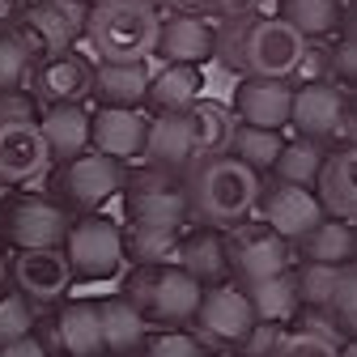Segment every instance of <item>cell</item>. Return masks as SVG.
<instances>
[{
	"label": "cell",
	"mask_w": 357,
	"mask_h": 357,
	"mask_svg": "<svg viewBox=\"0 0 357 357\" xmlns=\"http://www.w3.org/2000/svg\"><path fill=\"white\" fill-rule=\"evenodd\" d=\"M310 43L277 13L264 17H238L217 26V60L234 68L238 77L255 81H289L302 64Z\"/></svg>",
	"instance_id": "1"
},
{
	"label": "cell",
	"mask_w": 357,
	"mask_h": 357,
	"mask_svg": "<svg viewBox=\"0 0 357 357\" xmlns=\"http://www.w3.org/2000/svg\"><path fill=\"white\" fill-rule=\"evenodd\" d=\"M264 178L243 166L230 153L204 158L188 170V196H192V217H200L208 230H234L243 221H251L255 200H259Z\"/></svg>",
	"instance_id": "2"
},
{
	"label": "cell",
	"mask_w": 357,
	"mask_h": 357,
	"mask_svg": "<svg viewBox=\"0 0 357 357\" xmlns=\"http://www.w3.org/2000/svg\"><path fill=\"white\" fill-rule=\"evenodd\" d=\"M158 30L162 9L145 5V0H89L81 38L98 64H132L153 56Z\"/></svg>",
	"instance_id": "3"
},
{
	"label": "cell",
	"mask_w": 357,
	"mask_h": 357,
	"mask_svg": "<svg viewBox=\"0 0 357 357\" xmlns=\"http://www.w3.org/2000/svg\"><path fill=\"white\" fill-rule=\"evenodd\" d=\"M123 213L128 226H153V230H183L192 221V196H188V174L166 170V166H141L123 174Z\"/></svg>",
	"instance_id": "4"
},
{
	"label": "cell",
	"mask_w": 357,
	"mask_h": 357,
	"mask_svg": "<svg viewBox=\"0 0 357 357\" xmlns=\"http://www.w3.org/2000/svg\"><path fill=\"white\" fill-rule=\"evenodd\" d=\"M85 13H89V0H22L17 17L5 30L38 64L47 56H60V52L77 47V38L85 30Z\"/></svg>",
	"instance_id": "5"
},
{
	"label": "cell",
	"mask_w": 357,
	"mask_h": 357,
	"mask_svg": "<svg viewBox=\"0 0 357 357\" xmlns=\"http://www.w3.org/2000/svg\"><path fill=\"white\" fill-rule=\"evenodd\" d=\"M204 285L188 277L178 264H158V268H137L123 281V298L141 310L149 324H192L200 306Z\"/></svg>",
	"instance_id": "6"
},
{
	"label": "cell",
	"mask_w": 357,
	"mask_h": 357,
	"mask_svg": "<svg viewBox=\"0 0 357 357\" xmlns=\"http://www.w3.org/2000/svg\"><path fill=\"white\" fill-rule=\"evenodd\" d=\"M64 259L73 268V281H111L123 273V230L102 213H85L77 217L68 234H64Z\"/></svg>",
	"instance_id": "7"
},
{
	"label": "cell",
	"mask_w": 357,
	"mask_h": 357,
	"mask_svg": "<svg viewBox=\"0 0 357 357\" xmlns=\"http://www.w3.org/2000/svg\"><path fill=\"white\" fill-rule=\"evenodd\" d=\"M226 268L234 285H255V281H268L289 268L294 259V243H285L281 234H273L259 221H243V226L226 230Z\"/></svg>",
	"instance_id": "8"
},
{
	"label": "cell",
	"mask_w": 357,
	"mask_h": 357,
	"mask_svg": "<svg viewBox=\"0 0 357 357\" xmlns=\"http://www.w3.org/2000/svg\"><path fill=\"white\" fill-rule=\"evenodd\" d=\"M123 162L98 153V149H85L77 153L73 162H60V174H56V192H60V204L73 213H98L111 196H119L123 188Z\"/></svg>",
	"instance_id": "9"
},
{
	"label": "cell",
	"mask_w": 357,
	"mask_h": 357,
	"mask_svg": "<svg viewBox=\"0 0 357 357\" xmlns=\"http://www.w3.org/2000/svg\"><path fill=\"white\" fill-rule=\"evenodd\" d=\"M0 230L17 251H47V247H64V234L73 226V213L56 200L43 196H22L13 204H0Z\"/></svg>",
	"instance_id": "10"
},
{
	"label": "cell",
	"mask_w": 357,
	"mask_h": 357,
	"mask_svg": "<svg viewBox=\"0 0 357 357\" xmlns=\"http://www.w3.org/2000/svg\"><path fill=\"white\" fill-rule=\"evenodd\" d=\"M26 89L38 107H85V98H94V64L77 47H68L60 56L38 60L30 68Z\"/></svg>",
	"instance_id": "11"
},
{
	"label": "cell",
	"mask_w": 357,
	"mask_h": 357,
	"mask_svg": "<svg viewBox=\"0 0 357 357\" xmlns=\"http://www.w3.org/2000/svg\"><path fill=\"white\" fill-rule=\"evenodd\" d=\"M47 170L52 153L38 119H0V188H34Z\"/></svg>",
	"instance_id": "12"
},
{
	"label": "cell",
	"mask_w": 357,
	"mask_h": 357,
	"mask_svg": "<svg viewBox=\"0 0 357 357\" xmlns=\"http://www.w3.org/2000/svg\"><path fill=\"white\" fill-rule=\"evenodd\" d=\"M259 226H268L273 234H281L285 243H298L302 234H310L328 217L319 196L306 192V188H289V183H268L259 188V200H255V213H251Z\"/></svg>",
	"instance_id": "13"
},
{
	"label": "cell",
	"mask_w": 357,
	"mask_h": 357,
	"mask_svg": "<svg viewBox=\"0 0 357 357\" xmlns=\"http://www.w3.org/2000/svg\"><path fill=\"white\" fill-rule=\"evenodd\" d=\"M349 123V98L344 89L332 81H310L302 89H294V111H289V128L302 141H319L328 145L332 137H340Z\"/></svg>",
	"instance_id": "14"
},
{
	"label": "cell",
	"mask_w": 357,
	"mask_h": 357,
	"mask_svg": "<svg viewBox=\"0 0 357 357\" xmlns=\"http://www.w3.org/2000/svg\"><path fill=\"white\" fill-rule=\"evenodd\" d=\"M208 340L217 344H243V336L259 324L255 310L243 294V285L234 281H217L200 294V306H196V319H192Z\"/></svg>",
	"instance_id": "15"
},
{
	"label": "cell",
	"mask_w": 357,
	"mask_h": 357,
	"mask_svg": "<svg viewBox=\"0 0 357 357\" xmlns=\"http://www.w3.org/2000/svg\"><path fill=\"white\" fill-rule=\"evenodd\" d=\"M149 111L145 107H98L89 115V149H98L115 162H132L145 153Z\"/></svg>",
	"instance_id": "16"
},
{
	"label": "cell",
	"mask_w": 357,
	"mask_h": 357,
	"mask_svg": "<svg viewBox=\"0 0 357 357\" xmlns=\"http://www.w3.org/2000/svg\"><path fill=\"white\" fill-rule=\"evenodd\" d=\"M9 277L17 285V294L34 306H47V302H60L73 285V268L64 259L60 247H47V251H17L13 264H9Z\"/></svg>",
	"instance_id": "17"
},
{
	"label": "cell",
	"mask_w": 357,
	"mask_h": 357,
	"mask_svg": "<svg viewBox=\"0 0 357 357\" xmlns=\"http://www.w3.org/2000/svg\"><path fill=\"white\" fill-rule=\"evenodd\" d=\"M153 56H162L166 64H204L217 56V22L204 13H170L162 17L158 30V47Z\"/></svg>",
	"instance_id": "18"
},
{
	"label": "cell",
	"mask_w": 357,
	"mask_h": 357,
	"mask_svg": "<svg viewBox=\"0 0 357 357\" xmlns=\"http://www.w3.org/2000/svg\"><path fill=\"white\" fill-rule=\"evenodd\" d=\"M289 111H294V85L289 81H238L234 89V119L247 128H268L281 132L289 128Z\"/></svg>",
	"instance_id": "19"
},
{
	"label": "cell",
	"mask_w": 357,
	"mask_h": 357,
	"mask_svg": "<svg viewBox=\"0 0 357 357\" xmlns=\"http://www.w3.org/2000/svg\"><path fill=\"white\" fill-rule=\"evenodd\" d=\"M60 357H102V324H98V302L73 298L56 310L47 324Z\"/></svg>",
	"instance_id": "20"
},
{
	"label": "cell",
	"mask_w": 357,
	"mask_h": 357,
	"mask_svg": "<svg viewBox=\"0 0 357 357\" xmlns=\"http://www.w3.org/2000/svg\"><path fill=\"white\" fill-rule=\"evenodd\" d=\"M315 196H319L328 217L357 221V145L328 153V162L319 170V183H315Z\"/></svg>",
	"instance_id": "21"
},
{
	"label": "cell",
	"mask_w": 357,
	"mask_h": 357,
	"mask_svg": "<svg viewBox=\"0 0 357 357\" xmlns=\"http://www.w3.org/2000/svg\"><path fill=\"white\" fill-rule=\"evenodd\" d=\"M98 324H102V353L111 357H132L149 336V319L123 294L98 302Z\"/></svg>",
	"instance_id": "22"
},
{
	"label": "cell",
	"mask_w": 357,
	"mask_h": 357,
	"mask_svg": "<svg viewBox=\"0 0 357 357\" xmlns=\"http://www.w3.org/2000/svg\"><path fill=\"white\" fill-rule=\"evenodd\" d=\"M38 132L47 141L52 162H73L77 153L89 149V111L85 107H43Z\"/></svg>",
	"instance_id": "23"
},
{
	"label": "cell",
	"mask_w": 357,
	"mask_h": 357,
	"mask_svg": "<svg viewBox=\"0 0 357 357\" xmlns=\"http://www.w3.org/2000/svg\"><path fill=\"white\" fill-rule=\"evenodd\" d=\"M149 60H132V64H94V98L102 107H145V89H149Z\"/></svg>",
	"instance_id": "24"
},
{
	"label": "cell",
	"mask_w": 357,
	"mask_h": 357,
	"mask_svg": "<svg viewBox=\"0 0 357 357\" xmlns=\"http://www.w3.org/2000/svg\"><path fill=\"white\" fill-rule=\"evenodd\" d=\"M178 268H183L188 277H196L200 285H217V281H226V238H221V230H192L178 238Z\"/></svg>",
	"instance_id": "25"
},
{
	"label": "cell",
	"mask_w": 357,
	"mask_h": 357,
	"mask_svg": "<svg viewBox=\"0 0 357 357\" xmlns=\"http://www.w3.org/2000/svg\"><path fill=\"white\" fill-rule=\"evenodd\" d=\"M294 255L310 259V264H340V268L353 264L357 259V230H353V221L324 217L315 230L294 243Z\"/></svg>",
	"instance_id": "26"
},
{
	"label": "cell",
	"mask_w": 357,
	"mask_h": 357,
	"mask_svg": "<svg viewBox=\"0 0 357 357\" xmlns=\"http://www.w3.org/2000/svg\"><path fill=\"white\" fill-rule=\"evenodd\" d=\"M183 119H188V132H192L196 162L226 153V145H230V137H234V111H230V107L208 102V98H196V102L183 111Z\"/></svg>",
	"instance_id": "27"
},
{
	"label": "cell",
	"mask_w": 357,
	"mask_h": 357,
	"mask_svg": "<svg viewBox=\"0 0 357 357\" xmlns=\"http://www.w3.org/2000/svg\"><path fill=\"white\" fill-rule=\"evenodd\" d=\"M196 98H200V68L196 64H162L149 77V89H145V107L153 115L188 111Z\"/></svg>",
	"instance_id": "28"
},
{
	"label": "cell",
	"mask_w": 357,
	"mask_h": 357,
	"mask_svg": "<svg viewBox=\"0 0 357 357\" xmlns=\"http://www.w3.org/2000/svg\"><path fill=\"white\" fill-rule=\"evenodd\" d=\"M251 310L259 324H289L298 315V281H294V268H285V273L268 277V281H255V285H243Z\"/></svg>",
	"instance_id": "29"
},
{
	"label": "cell",
	"mask_w": 357,
	"mask_h": 357,
	"mask_svg": "<svg viewBox=\"0 0 357 357\" xmlns=\"http://www.w3.org/2000/svg\"><path fill=\"white\" fill-rule=\"evenodd\" d=\"M328 162V149L319 141H285L277 162H273V178L277 183H289V188H306V192H315L319 183V170Z\"/></svg>",
	"instance_id": "30"
},
{
	"label": "cell",
	"mask_w": 357,
	"mask_h": 357,
	"mask_svg": "<svg viewBox=\"0 0 357 357\" xmlns=\"http://www.w3.org/2000/svg\"><path fill=\"white\" fill-rule=\"evenodd\" d=\"M178 238L183 230H153V226H128L123 230V255L137 268H158L178 259Z\"/></svg>",
	"instance_id": "31"
},
{
	"label": "cell",
	"mask_w": 357,
	"mask_h": 357,
	"mask_svg": "<svg viewBox=\"0 0 357 357\" xmlns=\"http://www.w3.org/2000/svg\"><path fill=\"white\" fill-rule=\"evenodd\" d=\"M281 145H285L281 132L247 128V123H238V119H234V137H230L226 153H230V158H238L243 166H251L255 174H268V170H273V162H277V153H281Z\"/></svg>",
	"instance_id": "32"
},
{
	"label": "cell",
	"mask_w": 357,
	"mask_h": 357,
	"mask_svg": "<svg viewBox=\"0 0 357 357\" xmlns=\"http://www.w3.org/2000/svg\"><path fill=\"white\" fill-rule=\"evenodd\" d=\"M277 17H285V22H289L306 43H310V38L332 34V30L340 26L344 9H340V0H285Z\"/></svg>",
	"instance_id": "33"
},
{
	"label": "cell",
	"mask_w": 357,
	"mask_h": 357,
	"mask_svg": "<svg viewBox=\"0 0 357 357\" xmlns=\"http://www.w3.org/2000/svg\"><path fill=\"white\" fill-rule=\"evenodd\" d=\"M340 273H344L340 264H310V259H302V268L294 273L298 302L302 306H315V310H328V302H332V294L340 285Z\"/></svg>",
	"instance_id": "34"
},
{
	"label": "cell",
	"mask_w": 357,
	"mask_h": 357,
	"mask_svg": "<svg viewBox=\"0 0 357 357\" xmlns=\"http://www.w3.org/2000/svg\"><path fill=\"white\" fill-rule=\"evenodd\" d=\"M328 315L336 319V328L344 332V340L357 336V259L344 264L340 285H336V294H332V302H328Z\"/></svg>",
	"instance_id": "35"
},
{
	"label": "cell",
	"mask_w": 357,
	"mask_h": 357,
	"mask_svg": "<svg viewBox=\"0 0 357 357\" xmlns=\"http://www.w3.org/2000/svg\"><path fill=\"white\" fill-rule=\"evenodd\" d=\"M137 353H141V357H208V349H204L192 332H178V328L149 332Z\"/></svg>",
	"instance_id": "36"
},
{
	"label": "cell",
	"mask_w": 357,
	"mask_h": 357,
	"mask_svg": "<svg viewBox=\"0 0 357 357\" xmlns=\"http://www.w3.org/2000/svg\"><path fill=\"white\" fill-rule=\"evenodd\" d=\"M34 324H38L34 302H26L22 294H0V344L30 336V332H34Z\"/></svg>",
	"instance_id": "37"
},
{
	"label": "cell",
	"mask_w": 357,
	"mask_h": 357,
	"mask_svg": "<svg viewBox=\"0 0 357 357\" xmlns=\"http://www.w3.org/2000/svg\"><path fill=\"white\" fill-rule=\"evenodd\" d=\"M30 68H34V60L26 56V47L9 30H0V89H26Z\"/></svg>",
	"instance_id": "38"
},
{
	"label": "cell",
	"mask_w": 357,
	"mask_h": 357,
	"mask_svg": "<svg viewBox=\"0 0 357 357\" xmlns=\"http://www.w3.org/2000/svg\"><path fill=\"white\" fill-rule=\"evenodd\" d=\"M273 357H340V349L328 344V340H319V336H310V332H302V328H294V332L281 336V344L273 349Z\"/></svg>",
	"instance_id": "39"
},
{
	"label": "cell",
	"mask_w": 357,
	"mask_h": 357,
	"mask_svg": "<svg viewBox=\"0 0 357 357\" xmlns=\"http://www.w3.org/2000/svg\"><path fill=\"white\" fill-rule=\"evenodd\" d=\"M285 336V324H255L247 336H243V357H273V349L281 344Z\"/></svg>",
	"instance_id": "40"
},
{
	"label": "cell",
	"mask_w": 357,
	"mask_h": 357,
	"mask_svg": "<svg viewBox=\"0 0 357 357\" xmlns=\"http://www.w3.org/2000/svg\"><path fill=\"white\" fill-rule=\"evenodd\" d=\"M38 111L30 89H0V119H38Z\"/></svg>",
	"instance_id": "41"
},
{
	"label": "cell",
	"mask_w": 357,
	"mask_h": 357,
	"mask_svg": "<svg viewBox=\"0 0 357 357\" xmlns=\"http://www.w3.org/2000/svg\"><path fill=\"white\" fill-rule=\"evenodd\" d=\"M328 73L332 77H344V81H357V43L340 34L336 47H328Z\"/></svg>",
	"instance_id": "42"
},
{
	"label": "cell",
	"mask_w": 357,
	"mask_h": 357,
	"mask_svg": "<svg viewBox=\"0 0 357 357\" xmlns=\"http://www.w3.org/2000/svg\"><path fill=\"white\" fill-rule=\"evenodd\" d=\"M255 9H259V0H204V17H213L217 26H221V22L251 17Z\"/></svg>",
	"instance_id": "43"
},
{
	"label": "cell",
	"mask_w": 357,
	"mask_h": 357,
	"mask_svg": "<svg viewBox=\"0 0 357 357\" xmlns=\"http://www.w3.org/2000/svg\"><path fill=\"white\" fill-rule=\"evenodd\" d=\"M0 357H56L47 349V340H43L38 332L22 336V340H9V344H0Z\"/></svg>",
	"instance_id": "44"
},
{
	"label": "cell",
	"mask_w": 357,
	"mask_h": 357,
	"mask_svg": "<svg viewBox=\"0 0 357 357\" xmlns=\"http://www.w3.org/2000/svg\"><path fill=\"white\" fill-rule=\"evenodd\" d=\"M340 26H344V38H353L357 43V0L344 9V17H340Z\"/></svg>",
	"instance_id": "45"
},
{
	"label": "cell",
	"mask_w": 357,
	"mask_h": 357,
	"mask_svg": "<svg viewBox=\"0 0 357 357\" xmlns=\"http://www.w3.org/2000/svg\"><path fill=\"white\" fill-rule=\"evenodd\" d=\"M340 357H357V336H349V340L340 344Z\"/></svg>",
	"instance_id": "46"
},
{
	"label": "cell",
	"mask_w": 357,
	"mask_h": 357,
	"mask_svg": "<svg viewBox=\"0 0 357 357\" xmlns=\"http://www.w3.org/2000/svg\"><path fill=\"white\" fill-rule=\"evenodd\" d=\"M349 123H353V132H357V98L349 102Z\"/></svg>",
	"instance_id": "47"
},
{
	"label": "cell",
	"mask_w": 357,
	"mask_h": 357,
	"mask_svg": "<svg viewBox=\"0 0 357 357\" xmlns=\"http://www.w3.org/2000/svg\"><path fill=\"white\" fill-rule=\"evenodd\" d=\"M5 277H9V264H5V255H0V289H5Z\"/></svg>",
	"instance_id": "48"
},
{
	"label": "cell",
	"mask_w": 357,
	"mask_h": 357,
	"mask_svg": "<svg viewBox=\"0 0 357 357\" xmlns=\"http://www.w3.org/2000/svg\"><path fill=\"white\" fill-rule=\"evenodd\" d=\"M145 5H153V9H162V5H170V0H145Z\"/></svg>",
	"instance_id": "49"
}]
</instances>
